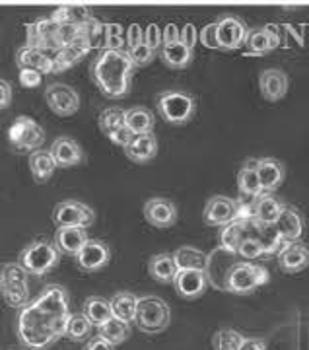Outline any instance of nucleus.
<instances>
[{
    "mask_svg": "<svg viewBox=\"0 0 309 350\" xmlns=\"http://www.w3.org/2000/svg\"><path fill=\"white\" fill-rule=\"evenodd\" d=\"M144 43L160 53V49L163 47V38H161V29L158 27V24H150L144 29Z\"/></svg>",
    "mask_w": 309,
    "mask_h": 350,
    "instance_id": "46",
    "label": "nucleus"
},
{
    "mask_svg": "<svg viewBox=\"0 0 309 350\" xmlns=\"http://www.w3.org/2000/svg\"><path fill=\"white\" fill-rule=\"evenodd\" d=\"M154 113L146 107H131L126 109V129L133 135H152L154 133Z\"/></svg>",
    "mask_w": 309,
    "mask_h": 350,
    "instance_id": "32",
    "label": "nucleus"
},
{
    "mask_svg": "<svg viewBox=\"0 0 309 350\" xmlns=\"http://www.w3.org/2000/svg\"><path fill=\"white\" fill-rule=\"evenodd\" d=\"M113 317L121 319L124 323H133L136 319L138 310V298L133 292H117L111 298Z\"/></svg>",
    "mask_w": 309,
    "mask_h": 350,
    "instance_id": "33",
    "label": "nucleus"
},
{
    "mask_svg": "<svg viewBox=\"0 0 309 350\" xmlns=\"http://www.w3.org/2000/svg\"><path fill=\"white\" fill-rule=\"evenodd\" d=\"M245 340H247V337H243L235 329H220L212 337V347H214V350H241Z\"/></svg>",
    "mask_w": 309,
    "mask_h": 350,
    "instance_id": "40",
    "label": "nucleus"
},
{
    "mask_svg": "<svg viewBox=\"0 0 309 350\" xmlns=\"http://www.w3.org/2000/svg\"><path fill=\"white\" fill-rule=\"evenodd\" d=\"M72 313L53 315L41 310L36 301L27 304L20 312L16 333L20 342L29 350H45L61 337H66L68 319Z\"/></svg>",
    "mask_w": 309,
    "mask_h": 350,
    "instance_id": "1",
    "label": "nucleus"
},
{
    "mask_svg": "<svg viewBox=\"0 0 309 350\" xmlns=\"http://www.w3.org/2000/svg\"><path fill=\"white\" fill-rule=\"evenodd\" d=\"M82 313L90 319V323L94 327L105 325L109 319L113 317L111 310V300H105V298H99V296H92L84 301V310Z\"/></svg>",
    "mask_w": 309,
    "mask_h": 350,
    "instance_id": "31",
    "label": "nucleus"
},
{
    "mask_svg": "<svg viewBox=\"0 0 309 350\" xmlns=\"http://www.w3.org/2000/svg\"><path fill=\"white\" fill-rule=\"evenodd\" d=\"M235 255L237 253H232V251L224 250V247H216L212 250V253L206 259V278H209V284H212L218 290H226V280H228V273L230 269L234 267Z\"/></svg>",
    "mask_w": 309,
    "mask_h": 350,
    "instance_id": "12",
    "label": "nucleus"
},
{
    "mask_svg": "<svg viewBox=\"0 0 309 350\" xmlns=\"http://www.w3.org/2000/svg\"><path fill=\"white\" fill-rule=\"evenodd\" d=\"M57 167H59V165L55 162L51 150H43V148H41V150L33 152V154L29 156V172H31L33 179H36L38 183H47L51 177H53Z\"/></svg>",
    "mask_w": 309,
    "mask_h": 350,
    "instance_id": "30",
    "label": "nucleus"
},
{
    "mask_svg": "<svg viewBox=\"0 0 309 350\" xmlns=\"http://www.w3.org/2000/svg\"><path fill=\"white\" fill-rule=\"evenodd\" d=\"M198 41V31L195 24H185L181 27V43L187 45L191 51H195V45Z\"/></svg>",
    "mask_w": 309,
    "mask_h": 350,
    "instance_id": "49",
    "label": "nucleus"
},
{
    "mask_svg": "<svg viewBox=\"0 0 309 350\" xmlns=\"http://www.w3.org/2000/svg\"><path fill=\"white\" fill-rule=\"evenodd\" d=\"M237 216H239V202L222 195H216L206 202L204 213H202V222L206 226H226L237 220Z\"/></svg>",
    "mask_w": 309,
    "mask_h": 350,
    "instance_id": "13",
    "label": "nucleus"
},
{
    "mask_svg": "<svg viewBox=\"0 0 309 350\" xmlns=\"http://www.w3.org/2000/svg\"><path fill=\"white\" fill-rule=\"evenodd\" d=\"M84 33H86L92 49L105 51V45H107V24H103L98 18H92V20L84 25Z\"/></svg>",
    "mask_w": 309,
    "mask_h": 350,
    "instance_id": "41",
    "label": "nucleus"
},
{
    "mask_svg": "<svg viewBox=\"0 0 309 350\" xmlns=\"http://www.w3.org/2000/svg\"><path fill=\"white\" fill-rule=\"evenodd\" d=\"M237 255L243 257L245 261L260 259L265 255V243L257 236H245V238L241 239L239 247H237Z\"/></svg>",
    "mask_w": 309,
    "mask_h": 350,
    "instance_id": "43",
    "label": "nucleus"
},
{
    "mask_svg": "<svg viewBox=\"0 0 309 350\" xmlns=\"http://www.w3.org/2000/svg\"><path fill=\"white\" fill-rule=\"evenodd\" d=\"M288 86H290V80L288 75L280 68H267L263 70L259 76V90L260 96L271 103H276L284 98L288 94Z\"/></svg>",
    "mask_w": 309,
    "mask_h": 350,
    "instance_id": "18",
    "label": "nucleus"
},
{
    "mask_svg": "<svg viewBox=\"0 0 309 350\" xmlns=\"http://www.w3.org/2000/svg\"><path fill=\"white\" fill-rule=\"evenodd\" d=\"M156 105H158V113L163 117V121L172 123V125H185L197 111L195 96H191L181 88H172V90L161 92Z\"/></svg>",
    "mask_w": 309,
    "mask_h": 350,
    "instance_id": "3",
    "label": "nucleus"
},
{
    "mask_svg": "<svg viewBox=\"0 0 309 350\" xmlns=\"http://www.w3.org/2000/svg\"><path fill=\"white\" fill-rule=\"evenodd\" d=\"M241 350H267V345L260 338H247Z\"/></svg>",
    "mask_w": 309,
    "mask_h": 350,
    "instance_id": "55",
    "label": "nucleus"
},
{
    "mask_svg": "<svg viewBox=\"0 0 309 350\" xmlns=\"http://www.w3.org/2000/svg\"><path fill=\"white\" fill-rule=\"evenodd\" d=\"M274 230L280 234V236H284L288 241H292V243H296L301 239L304 236V230H306V222H304V216L299 214L296 206H290V204H286L284 211L280 214V218H278V222L274 226Z\"/></svg>",
    "mask_w": 309,
    "mask_h": 350,
    "instance_id": "24",
    "label": "nucleus"
},
{
    "mask_svg": "<svg viewBox=\"0 0 309 350\" xmlns=\"http://www.w3.org/2000/svg\"><path fill=\"white\" fill-rule=\"evenodd\" d=\"M124 154L131 162L148 163L158 156V138L152 135H135L124 146Z\"/></svg>",
    "mask_w": 309,
    "mask_h": 350,
    "instance_id": "20",
    "label": "nucleus"
},
{
    "mask_svg": "<svg viewBox=\"0 0 309 350\" xmlns=\"http://www.w3.org/2000/svg\"><path fill=\"white\" fill-rule=\"evenodd\" d=\"M198 41H200L206 49H220V47H218V27H216V22L206 24L200 29Z\"/></svg>",
    "mask_w": 309,
    "mask_h": 350,
    "instance_id": "45",
    "label": "nucleus"
},
{
    "mask_svg": "<svg viewBox=\"0 0 309 350\" xmlns=\"http://www.w3.org/2000/svg\"><path fill=\"white\" fill-rule=\"evenodd\" d=\"M161 38H163V45H174L181 41V29L175 24H165V27L161 29Z\"/></svg>",
    "mask_w": 309,
    "mask_h": 350,
    "instance_id": "51",
    "label": "nucleus"
},
{
    "mask_svg": "<svg viewBox=\"0 0 309 350\" xmlns=\"http://www.w3.org/2000/svg\"><path fill=\"white\" fill-rule=\"evenodd\" d=\"M86 350H115V345H111L109 340H105L103 337H94L88 342Z\"/></svg>",
    "mask_w": 309,
    "mask_h": 350,
    "instance_id": "53",
    "label": "nucleus"
},
{
    "mask_svg": "<svg viewBox=\"0 0 309 350\" xmlns=\"http://www.w3.org/2000/svg\"><path fill=\"white\" fill-rule=\"evenodd\" d=\"M148 273L154 280H158L161 284L174 282L175 276L179 273V267L175 262L174 253H158V255H154L148 262Z\"/></svg>",
    "mask_w": 309,
    "mask_h": 350,
    "instance_id": "27",
    "label": "nucleus"
},
{
    "mask_svg": "<svg viewBox=\"0 0 309 350\" xmlns=\"http://www.w3.org/2000/svg\"><path fill=\"white\" fill-rule=\"evenodd\" d=\"M92 323L84 313H72L68 319V329H66V337L70 340H86L92 333Z\"/></svg>",
    "mask_w": 309,
    "mask_h": 350,
    "instance_id": "42",
    "label": "nucleus"
},
{
    "mask_svg": "<svg viewBox=\"0 0 309 350\" xmlns=\"http://www.w3.org/2000/svg\"><path fill=\"white\" fill-rule=\"evenodd\" d=\"M8 140L14 152L31 156L33 152L41 150V144L45 142V129L31 117L20 115L8 129Z\"/></svg>",
    "mask_w": 309,
    "mask_h": 350,
    "instance_id": "8",
    "label": "nucleus"
},
{
    "mask_svg": "<svg viewBox=\"0 0 309 350\" xmlns=\"http://www.w3.org/2000/svg\"><path fill=\"white\" fill-rule=\"evenodd\" d=\"M177 206L170 199H163V197H154L144 204V218L150 226L154 228H172L177 222Z\"/></svg>",
    "mask_w": 309,
    "mask_h": 350,
    "instance_id": "17",
    "label": "nucleus"
},
{
    "mask_svg": "<svg viewBox=\"0 0 309 350\" xmlns=\"http://www.w3.org/2000/svg\"><path fill=\"white\" fill-rule=\"evenodd\" d=\"M135 72L136 64L133 63L129 49L101 51L90 68L92 80L96 82L99 92L109 100L124 98L131 92Z\"/></svg>",
    "mask_w": 309,
    "mask_h": 350,
    "instance_id": "2",
    "label": "nucleus"
},
{
    "mask_svg": "<svg viewBox=\"0 0 309 350\" xmlns=\"http://www.w3.org/2000/svg\"><path fill=\"white\" fill-rule=\"evenodd\" d=\"M61 251L57 245L47 239H36L31 241L22 253H20V265L24 267L29 275L43 276L55 269L61 261Z\"/></svg>",
    "mask_w": 309,
    "mask_h": 350,
    "instance_id": "6",
    "label": "nucleus"
},
{
    "mask_svg": "<svg viewBox=\"0 0 309 350\" xmlns=\"http://www.w3.org/2000/svg\"><path fill=\"white\" fill-rule=\"evenodd\" d=\"M51 154L59 167H75L84 162V150L75 138L61 137L51 144Z\"/></svg>",
    "mask_w": 309,
    "mask_h": 350,
    "instance_id": "19",
    "label": "nucleus"
},
{
    "mask_svg": "<svg viewBox=\"0 0 309 350\" xmlns=\"http://www.w3.org/2000/svg\"><path fill=\"white\" fill-rule=\"evenodd\" d=\"M218 27V47L224 51H235L245 47L247 39V25L241 18L234 14H224L222 18L216 20Z\"/></svg>",
    "mask_w": 309,
    "mask_h": 350,
    "instance_id": "10",
    "label": "nucleus"
},
{
    "mask_svg": "<svg viewBox=\"0 0 309 350\" xmlns=\"http://www.w3.org/2000/svg\"><path fill=\"white\" fill-rule=\"evenodd\" d=\"M144 43V29L138 24H131L126 27V49H135Z\"/></svg>",
    "mask_w": 309,
    "mask_h": 350,
    "instance_id": "48",
    "label": "nucleus"
},
{
    "mask_svg": "<svg viewBox=\"0 0 309 350\" xmlns=\"http://www.w3.org/2000/svg\"><path fill=\"white\" fill-rule=\"evenodd\" d=\"M245 49L249 55L253 57H260V55H267L276 47L272 45L271 38L267 36V31L263 27H255V29H249L247 39H245Z\"/></svg>",
    "mask_w": 309,
    "mask_h": 350,
    "instance_id": "37",
    "label": "nucleus"
},
{
    "mask_svg": "<svg viewBox=\"0 0 309 350\" xmlns=\"http://www.w3.org/2000/svg\"><path fill=\"white\" fill-rule=\"evenodd\" d=\"M0 92H2L0 107H2V109H6V107L10 105V101H12V86H10V82H8L6 78H2V80H0Z\"/></svg>",
    "mask_w": 309,
    "mask_h": 350,
    "instance_id": "52",
    "label": "nucleus"
},
{
    "mask_svg": "<svg viewBox=\"0 0 309 350\" xmlns=\"http://www.w3.org/2000/svg\"><path fill=\"white\" fill-rule=\"evenodd\" d=\"M257 172H259L260 185L265 193H272L284 183L286 167L284 163L276 158H260L257 160Z\"/></svg>",
    "mask_w": 309,
    "mask_h": 350,
    "instance_id": "23",
    "label": "nucleus"
},
{
    "mask_svg": "<svg viewBox=\"0 0 309 350\" xmlns=\"http://www.w3.org/2000/svg\"><path fill=\"white\" fill-rule=\"evenodd\" d=\"M2 298L10 308H22L29 304V273L20 262H6L0 275Z\"/></svg>",
    "mask_w": 309,
    "mask_h": 350,
    "instance_id": "4",
    "label": "nucleus"
},
{
    "mask_svg": "<svg viewBox=\"0 0 309 350\" xmlns=\"http://www.w3.org/2000/svg\"><path fill=\"white\" fill-rule=\"evenodd\" d=\"M243 238H245V230H243V224L239 220H234V222L220 228L218 239H220V247H224V250L237 253V247H239Z\"/></svg>",
    "mask_w": 309,
    "mask_h": 350,
    "instance_id": "39",
    "label": "nucleus"
},
{
    "mask_svg": "<svg viewBox=\"0 0 309 350\" xmlns=\"http://www.w3.org/2000/svg\"><path fill=\"white\" fill-rule=\"evenodd\" d=\"M175 292L185 298V300H197L200 298L206 288H209V278L204 271H195V269H181L174 280Z\"/></svg>",
    "mask_w": 309,
    "mask_h": 350,
    "instance_id": "16",
    "label": "nucleus"
},
{
    "mask_svg": "<svg viewBox=\"0 0 309 350\" xmlns=\"http://www.w3.org/2000/svg\"><path fill=\"white\" fill-rule=\"evenodd\" d=\"M99 337H103L105 340H109L111 345H121L126 338L131 337V323H124L117 317H111L105 325L99 327Z\"/></svg>",
    "mask_w": 309,
    "mask_h": 350,
    "instance_id": "38",
    "label": "nucleus"
},
{
    "mask_svg": "<svg viewBox=\"0 0 309 350\" xmlns=\"http://www.w3.org/2000/svg\"><path fill=\"white\" fill-rule=\"evenodd\" d=\"M286 31L290 33V36H294V39H296L299 45H304V31L301 29H297V27H294L292 24L286 25Z\"/></svg>",
    "mask_w": 309,
    "mask_h": 350,
    "instance_id": "56",
    "label": "nucleus"
},
{
    "mask_svg": "<svg viewBox=\"0 0 309 350\" xmlns=\"http://www.w3.org/2000/svg\"><path fill=\"white\" fill-rule=\"evenodd\" d=\"M278 265H280V269L284 273H288V275H294V273L304 271L309 265V247H306L304 243H292L278 257Z\"/></svg>",
    "mask_w": 309,
    "mask_h": 350,
    "instance_id": "28",
    "label": "nucleus"
},
{
    "mask_svg": "<svg viewBox=\"0 0 309 350\" xmlns=\"http://www.w3.org/2000/svg\"><path fill=\"white\" fill-rule=\"evenodd\" d=\"M111 261V250L105 241L101 239H90L84 250L76 255V262L82 271L88 273H96L101 271L103 267H107Z\"/></svg>",
    "mask_w": 309,
    "mask_h": 350,
    "instance_id": "15",
    "label": "nucleus"
},
{
    "mask_svg": "<svg viewBox=\"0 0 309 350\" xmlns=\"http://www.w3.org/2000/svg\"><path fill=\"white\" fill-rule=\"evenodd\" d=\"M129 55H131L133 63H135L136 68H138V66H146V64L152 63V61L156 59L158 51H154L152 47H148L146 43H142V45H138L135 49H129Z\"/></svg>",
    "mask_w": 309,
    "mask_h": 350,
    "instance_id": "44",
    "label": "nucleus"
},
{
    "mask_svg": "<svg viewBox=\"0 0 309 350\" xmlns=\"http://www.w3.org/2000/svg\"><path fill=\"white\" fill-rule=\"evenodd\" d=\"M269 282V271L249 261H237L228 273L226 292L245 296Z\"/></svg>",
    "mask_w": 309,
    "mask_h": 350,
    "instance_id": "7",
    "label": "nucleus"
},
{
    "mask_svg": "<svg viewBox=\"0 0 309 350\" xmlns=\"http://www.w3.org/2000/svg\"><path fill=\"white\" fill-rule=\"evenodd\" d=\"M88 241L90 238H88L86 228H59L53 238V243L62 255H75V257L84 250Z\"/></svg>",
    "mask_w": 309,
    "mask_h": 350,
    "instance_id": "21",
    "label": "nucleus"
},
{
    "mask_svg": "<svg viewBox=\"0 0 309 350\" xmlns=\"http://www.w3.org/2000/svg\"><path fill=\"white\" fill-rule=\"evenodd\" d=\"M135 323L142 333L158 335L172 323V310L158 296H144L138 300Z\"/></svg>",
    "mask_w": 309,
    "mask_h": 350,
    "instance_id": "5",
    "label": "nucleus"
},
{
    "mask_svg": "<svg viewBox=\"0 0 309 350\" xmlns=\"http://www.w3.org/2000/svg\"><path fill=\"white\" fill-rule=\"evenodd\" d=\"M175 262L181 269H195V271H204L206 269V259L209 255H204L202 251L197 250V247H191V245H185V247H179V250L174 253Z\"/></svg>",
    "mask_w": 309,
    "mask_h": 350,
    "instance_id": "36",
    "label": "nucleus"
},
{
    "mask_svg": "<svg viewBox=\"0 0 309 350\" xmlns=\"http://www.w3.org/2000/svg\"><path fill=\"white\" fill-rule=\"evenodd\" d=\"M113 38H124L126 39V31L123 29L121 24H113V22H107V39Z\"/></svg>",
    "mask_w": 309,
    "mask_h": 350,
    "instance_id": "54",
    "label": "nucleus"
},
{
    "mask_svg": "<svg viewBox=\"0 0 309 350\" xmlns=\"http://www.w3.org/2000/svg\"><path fill=\"white\" fill-rule=\"evenodd\" d=\"M41 72L38 70H20V84L24 88H38L41 84Z\"/></svg>",
    "mask_w": 309,
    "mask_h": 350,
    "instance_id": "50",
    "label": "nucleus"
},
{
    "mask_svg": "<svg viewBox=\"0 0 309 350\" xmlns=\"http://www.w3.org/2000/svg\"><path fill=\"white\" fill-rule=\"evenodd\" d=\"M36 304L41 310H45L47 313H53V315H66V313H70L68 312V292H66V288L59 286V284L45 286V290L39 294Z\"/></svg>",
    "mask_w": 309,
    "mask_h": 350,
    "instance_id": "25",
    "label": "nucleus"
},
{
    "mask_svg": "<svg viewBox=\"0 0 309 350\" xmlns=\"http://www.w3.org/2000/svg\"><path fill=\"white\" fill-rule=\"evenodd\" d=\"M51 18L57 24H72L82 27L94 18V14L86 6H61V8H57L55 12L51 14Z\"/></svg>",
    "mask_w": 309,
    "mask_h": 350,
    "instance_id": "35",
    "label": "nucleus"
},
{
    "mask_svg": "<svg viewBox=\"0 0 309 350\" xmlns=\"http://www.w3.org/2000/svg\"><path fill=\"white\" fill-rule=\"evenodd\" d=\"M16 64L20 70H38L41 75H53V61L51 57L41 49H33L29 45L20 47L16 53Z\"/></svg>",
    "mask_w": 309,
    "mask_h": 350,
    "instance_id": "22",
    "label": "nucleus"
},
{
    "mask_svg": "<svg viewBox=\"0 0 309 350\" xmlns=\"http://www.w3.org/2000/svg\"><path fill=\"white\" fill-rule=\"evenodd\" d=\"M237 189L241 199H257L263 195V185H260L259 172H257V160H247L241 165L239 174H237Z\"/></svg>",
    "mask_w": 309,
    "mask_h": 350,
    "instance_id": "26",
    "label": "nucleus"
},
{
    "mask_svg": "<svg viewBox=\"0 0 309 350\" xmlns=\"http://www.w3.org/2000/svg\"><path fill=\"white\" fill-rule=\"evenodd\" d=\"M53 222L57 228H88L96 222V214L80 200H62L53 208Z\"/></svg>",
    "mask_w": 309,
    "mask_h": 350,
    "instance_id": "9",
    "label": "nucleus"
},
{
    "mask_svg": "<svg viewBox=\"0 0 309 350\" xmlns=\"http://www.w3.org/2000/svg\"><path fill=\"white\" fill-rule=\"evenodd\" d=\"M57 29H59V24L51 16L38 18L33 24L27 25V31H25L27 33V43L25 45H29L33 49L45 51V53L57 51V43H55Z\"/></svg>",
    "mask_w": 309,
    "mask_h": 350,
    "instance_id": "14",
    "label": "nucleus"
},
{
    "mask_svg": "<svg viewBox=\"0 0 309 350\" xmlns=\"http://www.w3.org/2000/svg\"><path fill=\"white\" fill-rule=\"evenodd\" d=\"M158 55H160V59L165 66H170L174 70H183L193 61L195 51H191L181 41H177L174 45H163Z\"/></svg>",
    "mask_w": 309,
    "mask_h": 350,
    "instance_id": "29",
    "label": "nucleus"
},
{
    "mask_svg": "<svg viewBox=\"0 0 309 350\" xmlns=\"http://www.w3.org/2000/svg\"><path fill=\"white\" fill-rule=\"evenodd\" d=\"M263 29L267 31V36L271 38L272 45L278 49V47H282V45H286L284 39H286V27H282V25L278 24H267L263 25Z\"/></svg>",
    "mask_w": 309,
    "mask_h": 350,
    "instance_id": "47",
    "label": "nucleus"
},
{
    "mask_svg": "<svg viewBox=\"0 0 309 350\" xmlns=\"http://www.w3.org/2000/svg\"><path fill=\"white\" fill-rule=\"evenodd\" d=\"M45 101L59 117H72L80 109V96L68 84H49L45 88Z\"/></svg>",
    "mask_w": 309,
    "mask_h": 350,
    "instance_id": "11",
    "label": "nucleus"
},
{
    "mask_svg": "<svg viewBox=\"0 0 309 350\" xmlns=\"http://www.w3.org/2000/svg\"><path fill=\"white\" fill-rule=\"evenodd\" d=\"M99 129L107 138L115 137L119 131L126 129V111L121 107H107L99 113Z\"/></svg>",
    "mask_w": 309,
    "mask_h": 350,
    "instance_id": "34",
    "label": "nucleus"
}]
</instances>
